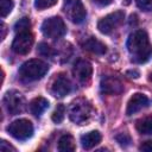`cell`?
Returning <instances> with one entry per match:
<instances>
[{
    "mask_svg": "<svg viewBox=\"0 0 152 152\" xmlns=\"http://www.w3.org/2000/svg\"><path fill=\"white\" fill-rule=\"evenodd\" d=\"M127 50L135 63H145L152 56V45L144 30L134 31L127 40Z\"/></svg>",
    "mask_w": 152,
    "mask_h": 152,
    "instance_id": "1",
    "label": "cell"
},
{
    "mask_svg": "<svg viewBox=\"0 0 152 152\" xmlns=\"http://www.w3.org/2000/svg\"><path fill=\"white\" fill-rule=\"evenodd\" d=\"M49 70V65L42 59H28L19 69V76L25 82L40 80Z\"/></svg>",
    "mask_w": 152,
    "mask_h": 152,
    "instance_id": "2",
    "label": "cell"
},
{
    "mask_svg": "<svg viewBox=\"0 0 152 152\" xmlns=\"http://www.w3.org/2000/svg\"><path fill=\"white\" fill-rule=\"evenodd\" d=\"M91 106L84 99H77L72 101L69 107V118L72 122L77 125H82L87 122L91 116Z\"/></svg>",
    "mask_w": 152,
    "mask_h": 152,
    "instance_id": "3",
    "label": "cell"
},
{
    "mask_svg": "<svg viewBox=\"0 0 152 152\" xmlns=\"http://www.w3.org/2000/svg\"><path fill=\"white\" fill-rule=\"evenodd\" d=\"M42 32L45 37L51 39H58L63 37L66 32L65 24L62 18L59 17H51L43 21L42 24Z\"/></svg>",
    "mask_w": 152,
    "mask_h": 152,
    "instance_id": "4",
    "label": "cell"
},
{
    "mask_svg": "<svg viewBox=\"0 0 152 152\" xmlns=\"http://www.w3.org/2000/svg\"><path fill=\"white\" fill-rule=\"evenodd\" d=\"M7 131H8V133L13 138H15L18 140H26V139H28L32 135L33 126H32L30 120H27V119H19V120L13 121L7 127Z\"/></svg>",
    "mask_w": 152,
    "mask_h": 152,
    "instance_id": "5",
    "label": "cell"
},
{
    "mask_svg": "<svg viewBox=\"0 0 152 152\" xmlns=\"http://www.w3.org/2000/svg\"><path fill=\"white\" fill-rule=\"evenodd\" d=\"M63 8L66 17L75 24H81L86 19L87 12L81 0H64Z\"/></svg>",
    "mask_w": 152,
    "mask_h": 152,
    "instance_id": "6",
    "label": "cell"
},
{
    "mask_svg": "<svg viewBox=\"0 0 152 152\" xmlns=\"http://www.w3.org/2000/svg\"><path fill=\"white\" fill-rule=\"evenodd\" d=\"M125 19V12L124 11H115L106 17H103L97 23V28L103 34L112 33Z\"/></svg>",
    "mask_w": 152,
    "mask_h": 152,
    "instance_id": "7",
    "label": "cell"
},
{
    "mask_svg": "<svg viewBox=\"0 0 152 152\" xmlns=\"http://www.w3.org/2000/svg\"><path fill=\"white\" fill-rule=\"evenodd\" d=\"M33 44V36L30 31L17 33L12 43V50L18 55H26L30 52Z\"/></svg>",
    "mask_w": 152,
    "mask_h": 152,
    "instance_id": "8",
    "label": "cell"
},
{
    "mask_svg": "<svg viewBox=\"0 0 152 152\" xmlns=\"http://www.w3.org/2000/svg\"><path fill=\"white\" fill-rule=\"evenodd\" d=\"M4 103H5L8 113L12 115H15L24 109L25 99L19 91L11 90V91L6 93V95L4 97Z\"/></svg>",
    "mask_w": 152,
    "mask_h": 152,
    "instance_id": "9",
    "label": "cell"
},
{
    "mask_svg": "<svg viewBox=\"0 0 152 152\" xmlns=\"http://www.w3.org/2000/svg\"><path fill=\"white\" fill-rule=\"evenodd\" d=\"M100 89L107 95H119L124 91V86L121 81L114 76H103L100 82Z\"/></svg>",
    "mask_w": 152,
    "mask_h": 152,
    "instance_id": "10",
    "label": "cell"
},
{
    "mask_svg": "<svg viewBox=\"0 0 152 152\" xmlns=\"http://www.w3.org/2000/svg\"><path fill=\"white\" fill-rule=\"evenodd\" d=\"M75 78H77L78 82L81 83H87L90 81L91 75H93V66L91 64L86 61V59H78L72 69Z\"/></svg>",
    "mask_w": 152,
    "mask_h": 152,
    "instance_id": "11",
    "label": "cell"
},
{
    "mask_svg": "<svg viewBox=\"0 0 152 152\" xmlns=\"http://www.w3.org/2000/svg\"><path fill=\"white\" fill-rule=\"evenodd\" d=\"M70 90H71L70 80L64 74H58L51 84L52 95L57 96V97H63V96L68 95L70 93Z\"/></svg>",
    "mask_w": 152,
    "mask_h": 152,
    "instance_id": "12",
    "label": "cell"
},
{
    "mask_svg": "<svg viewBox=\"0 0 152 152\" xmlns=\"http://www.w3.org/2000/svg\"><path fill=\"white\" fill-rule=\"evenodd\" d=\"M147 104H148L147 96L141 94V93H135V94H133V96H131V99L127 102L126 114L127 115H133L137 112L141 110L142 108L147 107Z\"/></svg>",
    "mask_w": 152,
    "mask_h": 152,
    "instance_id": "13",
    "label": "cell"
},
{
    "mask_svg": "<svg viewBox=\"0 0 152 152\" xmlns=\"http://www.w3.org/2000/svg\"><path fill=\"white\" fill-rule=\"evenodd\" d=\"M82 46H83L87 51H89V52H91V53H95V55H103V53H106V51H107L106 45H104L102 42H100L99 39L94 38V37L87 38V39L83 42Z\"/></svg>",
    "mask_w": 152,
    "mask_h": 152,
    "instance_id": "14",
    "label": "cell"
},
{
    "mask_svg": "<svg viewBox=\"0 0 152 152\" xmlns=\"http://www.w3.org/2000/svg\"><path fill=\"white\" fill-rule=\"evenodd\" d=\"M102 137L99 131H91L81 137V145L84 150H90L101 141Z\"/></svg>",
    "mask_w": 152,
    "mask_h": 152,
    "instance_id": "15",
    "label": "cell"
},
{
    "mask_svg": "<svg viewBox=\"0 0 152 152\" xmlns=\"http://www.w3.org/2000/svg\"><path fill=\"white\" fill-rule=\"evenodd\" d=\"M30 112L36 115V116H39L42 115L45 109L49 107V101L45 99V97H42V96H38L36 99H33L31 102H30Z\"/></svg>",
    "mask_w": 152,
    "mask_h": 152,
    "instance_id": "16",
    "label": "cell"
},
{
    "mask_svg": "<svg viewBox=\"0 0 152 152\" xmlns=\"http://www.w3.org/2000/svg\"><path fill=\"white\" fill-rule=\"evenodd\" d=\"M75 148H76L75 140L70 134H64L58 140V150L59 151H62V152H71V151H75Z\"/></svg>",
    "mask_w": 152,
    "mask_h": 152,
    "instance_id": "17",
    "label": "cell"
},
{
    "mask_svg": "<svg viewBox=\"0 0 152 152\" xmlns=\"http://www.w3.org/2000/svg\"><path fill=\"white\" fill-rule=\"evenodd\" d=\"M137 131L141 134H152V116H146L137 121Z\"/></svg>",
    "mask_w": 152,
    "mask_h": 152,
    "instance_id": "18",
    "label": "cell"
},
{
    "mask_svg": "<svg viewBox=\"0 0 152 152\" xmlns=\"http://www.w3.org/2000/svg\"><path fill=\"white\" fill-rule=\"evenodd\" d=\"M30 27H31V23H30V19L27 17H24L21 19H19L15 25H14V31L17 33L19 32H25V31H30Z\"/></svg>",
    "mask_w": 152,
    "mask_h": 152,
    "instance_id": "19",
    "label": "cell"
},
{
    "mask_svg": "<svg viewBox=\"0 0 152 152\" xmlns=\"http://www.w3.org/2000/svg\"><path fill=\"white\" fill-rule=\"evenodd\" d=\"M64 115H65V107H64L63 104H58V106L56 107V109L53 110L51 119H52V121H53V122L59 124V122H62V121H63Z\"/></svg>",
    "mask_w": 152,
    "mask_h": 152,
    "instance_id": "20",
    "label": "cell"
},
{
    "mask_svg": "<svg viewBox=\"0 0 152 152\" xmlns=\"http://www.w3.org/2000/svg\"><path fill=\"white\" fill-rule=\"evenodd\" d=\"M13 0H0V13L1 17L5 18L6 15H8L11 13V11L13 10Z\"/></svg>",
    "mask_w": 152,
    "mask_h": 152,
    "instance_id": "21",
    "label": "cell"
},
{
    "mask_svg": "<svg viewBox=\"0 0 152 152\" xmlns=\"http://www.w3.org/2000/svg\"><path fill=\"white\" fill-rule=\"evenodd\" d=\"M37 51H38L39 55H42V56H44V57H51L52 53H53L52 49H51L50 45H48L46 43H39Z\"/></svg>",
    "mask_w": 152,
    "mask_h": 152,
    "instance_id": "22",
    "label": "cell"
},
{
    "mask_svg": "<svg viewBox=\"0 0 152 152\" xmlns=\"http://www.w3.org/2000/svg\"><path fill=\"white\" fill-rule=\"evenodd\" d=\"M56 2L57 0H34V6L38 10H45L53 6Z\"/></svg>",
    "mask_w": 152,
    "mask_h": 152,
    "instance_id": "23",
    "label": "cell"
},
{
    "mask_svg": "<svg viewBox=\"0 0 152 152\" xmlns=\"http://www.w3.org/2000/svg\"><path fill=\"white\" fill-rule=\"evenodd\" d=\"M116 141H118L121 146H127V145H129V142H131V138H129V135L126 134V133H120V134L116 135Z\"/></svg>",
    "mask_w": 152,
    "mask_h": 152,
    "instance_id": "24",
    "label": "cell"
},
{
    "mask_svg": "<svg viewBox=\"0 0 152 152\" xmlns=\"http://www.w3.org/2000/svg\"><path fill=\"white\" fill-rule=\"evenodd\" d=\"M135 2L138 5V7L144 11L152 10V0H135Z\"/></svg>",
    "mask_w": 152,
    "mask_h": 152,
    "instance_id": "25",
    "label": "cell"
},
{
    "mask_svg": "<svg viewBox=\"0 0 152 152\" xmlns=\"http://www.w3.org/2000/svg\"><path fill=\"white\" fill-rule=\"evenodd\" d=\"M141 151H146V152H152V140H147L144 144L140 145L139 147Z\"/></svg>",
    "mask_w": 152,
    "mask_h": 152,
    "instance_id": "26",
    "label": "cell"
},
{
    "mask_svg": "<svg viewBox=\"0 0 152 152\" xmlns=\"http://www.w3.org/2000/svg\"><path fill=\"white\" fill-rule=\"evenodd\" d=\"M0 150H1V151H10V150L15 151V148H14L13 146H11V145H7V142H6L5 140L1 141V144H0Z\"/></svg>",
    "mask_w": 152,
    "mask_h": 152,
    "instance_id": "27",
    "label": "cell"
},
{
    "mask_svg": "<svg viewBox=\"0 0 152 152\" xmlns=\"http://www.w3.org/2000/svg\"><path fill=\"white\" fill-rule=\"evenodd\" d=\"M93 1L97 5H100V6H107V5L113 2V0H93Z\"/></svg>",
    "mask_w": 152,
    "mask_h": 152,
    "instance_id": "28",
    "label": "cell"
},
{
    "mask_svg": "<svg viewBox=\"0 0 152 152\" xmlns=\"http://www.w3.org/2000/svg\"><path fill=\"white\" fill-rule=\"evenodd\" d=\"M127 76L131 78H138L139 77V71L137 70H128L127 71Z\"/></svg>",
    "mask_w": 152,
    "mask_h": 152,
    "instance_id": "29",
    "label": "cell"
},
{
    "mask_svg": "<svg viewBox=\"0 0 152 152\" xmlns=\"http://www.w3.org/2000/svg\"><path fill=\"white\" fill-rule=\"evenodd\" d=\"M1 30H2V36H1V38L4 39V38H5V33H6V26H5L4 23H1Z\"/></svg>",
    "mask_w": 152,
    "mask_h": 152,
    "instance_id": "30",
    "label": "cell"
},
{
    "mask_svg": "<svg viewBox=\"0 0 152 152\" xmlns=\"http://www.w3.org/2000/svg\"><path fill=\"white\" fill-rule=\"evenodd\" d=\"M150 81L152 82V74H151V76H150Z\"/></svg>",
    "mask_w": 152,
    "mask_h": 152,
    "instance_id": "31",
    "label": "cell"
}]
</instances>
